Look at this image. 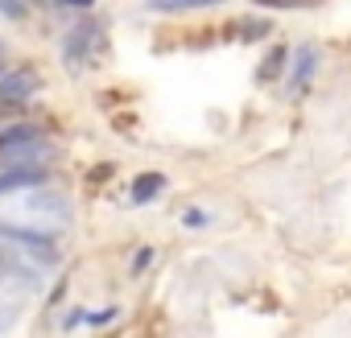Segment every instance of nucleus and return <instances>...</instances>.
<instances>
[{"instance_id": "obj_9", "label": "nucleus", "mask_w": 351, "mask_h": 338, "mask_svg": "<svg viewBox=\"0 0 351 338\" xmlns=\"http://www.w3.org/2000/svg\"><path fill=\"white\" fill-rule=\"evenodd\" d=\"M281 62H285V50H273V54H269V62H261V79H277Z\"/></svg>"}, {"instance_id": "obj_3", "label": "nucleus", "mask_w": 351, "mask_h": 338, "mask_svg": "<svg viewBox=\"0 0 351 338\" xmlns=\"http://www.w3.org/2000/svg\"><path fill=\"white\" fill-rule=\"evenodd\" d=\"M91 38H99V29H95V25H79V29H71L66 46H62V58L79 66V62H83V54L91 50Z\"/></svg>"}, {"instance_id": "obj_1", "label": "nucleus", "mask_w": 351, "mask_h": 338, "mask_svg": "<svg viewBox=\"0 0 351 338\" xmlns=\"http://www.w3.org/2000/svg\"><path fill=\"white\" fill-rule=\"evenodd\" d=\"M46 186V169L42 165H9L0 174V194H13V190H38Z\"/></svg>"}, {"instance_id": "obj_10", "label": "nucleus", "mask_w": 351, "mask_h": 338, "mask_svg": "<svg viewBox=\"0 0 351 338\" xmlns=\"http://www.w3.org/2000/svg\"><path fill=\"white\" fill-rule=\"evenodd\" d=\"M0 13L13 17V21H21L25 17V5H21V0H0Z\"/></svg>"}, {"instance_id": "obj_12", "label": "nucleus", "mask_w": 351, "mask_h": 338, "mask_svg": "<svg viewBox=\"0 0 351 338\" xmlns=\"http://www.w3.org/2000/svg\"><path fill=\"white\" fill-rule=\"evenodd\" d=\"M261 34H269V25H261V21H252V25H244V38H261Z\"/></svg>"}, {"instance_id": "obj_4", "label": "nucleus", "mask_w": 351, "mask_h": 338, "mask_svg": "<svg viewBox=\"0 0 351 338\" xmlns=\"http://www.w3.org/2000/svg\"><path fill=\"white\" fill-rule=\"evenodd\" d=\"M29 91H34V75H29V70H13V75H0V99L17 103V99H25Z\"/></svg>"}, {"instance_id": "obj_11", "label": "nucleus", "mask_w": 351, "mask_h": 338, "mask_svg": "<svg viewBox=\"0 0 351 338\" xmlns=\"http://www.w3.org/2000/svg\"><path fill=\"white\" fill-rule=\"evenodd\" d=\"M50 5H58V9H66V5L71 9H91V0H50Z\"/></svg>"}, {"instance_id": "obj_5", "label": "nucleus", "mask_w": 351, "mask_h": 338, "mask_svg": "<svg viewBox=\"0 0 351 338\" xmlns=\"http://www.w3.org/2000/svg\"><path fill=\"white\" fill-rule=\"evenodd\" d=\"M314 66H318V54L310 50V46H302L298 54H293V70H289V87L298 91V87H306L310 83V75H314Z\"/></svg>"}, {"instance_id": "obj_7", "label": "nucleus", "mask_w": 351, "mask_h": 338, "mask_svg": "<svg viewBox=\"0 0 351 338\" xmlns=\"http://www.w3.org/2000/svg\"><path fill=\"white\" fill-rule=\"evenodd\" d=\"M0 235H9V239H17V244H25V248H46L50 244V231H42V227H17V223H0Z\"/></svg>"}, {"instance_id": "obj_8", "label": "nucleus", "mask_w": 351, "mask_h": 338, "mask_svg": "<svg viewBox=\"0 0 351 338\" xmlns=\"http://www.w3.org/2000/svg\"><path fill=\"white\" fill-rule=\"evenodd\" d=\"M161 186H165V174H145V178H136V182H132V194H128V198L141 207V203H149Z\"/></svg>"}, {"instance_id": "obj_2", "label": "nucleus", "mask_w": 351, "mask_h": 338, "mask_svg": "<svg viewBox=\"0 0 351 338\" xmlns=\"http://www.w3.org/2000/svg\"><path fill=\"white\" fill-rule=\"evenodd\" d=\"M46 157H50V148L38 136H25V140H13V144L0 148V161H13V165H38Z\"/></svg>"}, {"instance_id": "obj_6", "label": "nucleus", "mask_w": 351, "mask_h": 338, "mask_svg": "<svg viewBox=\"0 0 351 338\" xmlns=\"http://www.w3.org/2000/svg\"><path fill=\"white\" fill-rule=\"evenodd\" d=\"M223 0H149V13H191V9H215Z\"/></svg>"}]
</instances>
